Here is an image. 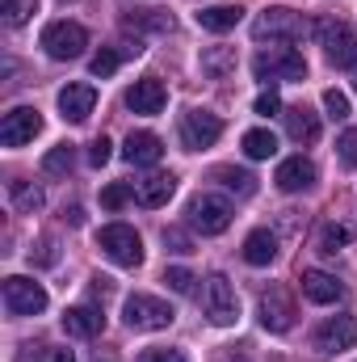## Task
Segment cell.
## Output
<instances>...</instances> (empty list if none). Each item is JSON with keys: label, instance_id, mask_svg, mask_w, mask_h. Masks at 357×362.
Instances as JSON below:
<instances>
[{"label": "cell", "instance_id": "cell-36", "mask_svg": "<svg viewBox=\"0 0 357 362\" xmlns=\"http://www.w3.org/2000/svg\"><path fill=\"white\" fill-rule=\"evenodd\" d=\"M164 282H169L177 295H189V291H193V274L185 270V266H173V270L164 274Z\"/></svg>", "mask_w": 357, "mask_h": 362}, {"label": "cell", "instance_id": "cell-24", "mask_svg": "<svg viewBox=\"0 0 357 362\" xmlns=\"http://www.w3.org/2000/svg\"><path fill=\"white\" fill-rule=\"evenodd\" d=\"M76 169V148L72 144H55L47 156H42V173L47 177H68Z\"/></svg>", "mask_w": 357, "mask_h": 362}, {"label": "cell", "instance_id": "cell-15", "mask_svg": "<svg viewBox=\"0 0 357 362\" xmlns=\"http://www.w3.org/2000/svg\"><path fill=\"white\" fill-rule=\"evenodd\" d=\"M261 325H265L269 333H286L290 325H294V303L286 299V291H269L261 295Z\"/></svg>", "mask_w": 357, "mask_h": 362}, {"label": "cell", "instance_id": "cell-17", "mask_svg": "<svg viewBox=\"0 0 357 362\" xmlns=\"http://www.w3.org/2000/svg\"><path fill=\"white\" fill-rule=\"evenodd\" d=\"M63 329H68V337H97L105 329V316L92 303H76V308L63 312Z\"/></svg>", "mask_w": 357, "mask_h": 362}, {"label": "cell", "instance_id": "cell-34", "mask_svg": "<svg viewBox=\"0 0 357 362\" xmlns=\"http://www.w3.org/2000/svg\"><path fill=\"white\" fill-rule=\"evenodd\" d=\"M231 64H236V59H231V51H214V55H202V72H210V76H223Z\"/></svg>", "mask_w": 357, "mask_h": 362}, {"label": "cell", "instance_id": "cell-42", "mask_svg": "<svg viewBox=\"0 0 357 362\" xmlns=\"http://www.w3.org/2000/svg\"><path fill=\"white\" fill-rule=\"evenodd\" d=\"M63 215H68V223H72V228H80V223H85V211H80V206H68Z\"/></svg>", "mask_w": 357, "mask_h": 362}, {"label": "cell", "instance_id": "cell-1", "mask_svg": "<svg viewBox=\"0 0 357 362\" xmlns=\"http://www.w3.org/2000/svg\"><path fill=\"white\" fill-rule=\"evenodd\" d=\"M315 38H320L332 68H357V30L349 21L324 17V21H315Z\"/></svg>", "mask_w": 357, "mask_h": 362}, {"label": "cell", "instance_id": "cell-16", "mask_svg": "<svg viewBox=\"0 0 357 362\" xmlns=\"http://www.w3.org/2000/svg\"><path fill=\"white\" fill-rule=\"evenodd\" d=\"M122 156H126V165H156L164 156V144L152 131H131V139L122 144Z\"/></svg>", "mask_w": 357, "mask_h": 362}, {"label": "cell", "instance_id": "cell-33", "mask_svg": "<svg viewBox=\"0 0 357 362\" xmlns=\"http://www.w3.org/2000/svg\"><path fill=\"white\" fill-rule=\"evenodd\" d=\"M337 156H341L349 169H357V127H349V131L337 139Z\"/></svg>", "mask_w": 357, "mask_h": 362}, {"label": "cell", "instance_id": "cell-19", "mask_svg": "<svg viewBox=\"0 0 357 362\" xmlns=\"http://www.w3.org/2000/svg\"><path fill=\"white\" fill-rule=\"evenodd\" d=\"M303 295H307L311 303H337V299L345 295V286L324 270H303Z\"/></svg>", "mask_w": 357, "mask_h": 362}, {"label": "cell", "instance_id": "cell-13", "mask_svg": "<svg viewBox=\"0 0 357 362\" xmlns=\"http://www.w3.org/2000/svg\"><path fill=\"white\" fill-rule=\"evenodd\" d=\"M164 101H169V93H164V85L156 76H143V81H135L126 89V110L131 114H160Z\"/></svg>", "mask_w": 357, "mask_h": 362}, {"label": "cell", "instance_id": "cell-8", "mask_svg": "<svg viewBox=\"0 0 357 362\" xmlns=\"http://www.w3.org/2000/svg\"><path fill=\"white\" fill-rule=\"evenodd\" d=\"M202 303H206L210 325H219V329H227V325L240 320V299H236L227 274H210V278H206V286H202Z\"/></svg>", "mask_w": 357, "mask_h": 362}, {"label": "cell", "instance_id": "cell-12", "mask_svg": "<svg viewBox=\"0 0 357 362\" xmlns=\"http://www.w3.org/2000/svg\"><path fill=\"white\" fill-rule=\"evenodd\" d=\"M357 346V316H328L320 329H315V350L324 354H341Z\"/></svg>", "mask_w": 357, "mask_h": 362}, {"label": "cell", "instance_id": "cell-2", "mask_svg": "<svg viewBox=\"0 0 357 362\" xmlns=\"http://www.w3.org/2000/svg\"><path fill=\"white\" fill-rule=\"evenodd\" d=\"M97 249H101L114 266H122V270L143 266V240H139V232L126 228V223H109V228H101V232H97Z\"/></svg>", "mask_w": 357, "mask_h": 362}, {"label": "cell", "instance_id": "cell-40", "mask_svg": "<svg viewBox=\"0 0 357 362\" xmlns=\"http://www.w3.org/2000/svg\"><path fill=\"white\" fill-rule=\"evenodd\" d=\"M139 362H185V354L181 350H143Z\"/></svg>", "mask_w": 357, "mask_h": 362}, {"label": "cell", "instance_id": "cell-28", "mask_svg": "<svg viewBox=\"0 0 357 362\" xmlns=\"http://www.w3.org/2000/svg\"><path fill=\"white\" fill-rule=\"evenodd\" d=\"M0 13H4V25H25L38 13V0H0Z\"/></svg>", "mask_w": 357, "mask_h": 362}, {"label": "cell", "instance_id": "cell-27", "mask_svg": "<svg viewBox=\"0 0 357 362\" xmlns=\"http://www.w3.org/2000/svg\"><path fill=\"white\" fill-rule=\"evenodd\" d=\"M214 181H223V185H227V189H236L240 198H253V194H257V177H253V173H244V169H231V165L214 169Z\"/></svg>", "mask_w": 357, "mask_h": 362}, {"label": "cell", "instance_id": "cell-35", "mask_svg": "<svg viewBox=\"0 0 357 362\" xmlns=\"http://www.w3.org/2000/svg\"><path fill=\"white\" fill-rule=\"evenodd\" d=\"M109 156H114V144L101 135V139H92L89 144V165L92 169H101V165H109Z\"/></svg>", "mask_w": 357, "mask_h": 362}, {"label": "cell", "instance_id": "cell-43", "mask_svg": "<svg viewBox=\"0 0 357 362\" xmlns=\"http://www.w3.org/2000/svg\"><path fill=\"white\" fill-rule=\"evenodd\" d=\"M92 362H101V354H97V358H92ZM105 362H114V358H109V354H105Z\"/></svg>", "mask_w": 357, "mask_h": 362}, {"label": "cell", "instance_id": "cell-18", "mask_svg": "<svg viewBox=\"0 0 357 362\" xmlns=\"http://www.w3.org/2000/svg\"><path fill=\"white\" fill-rule=\"evenodd\" d=\"M273 181H277V189H286V194L307 189V185L315 181V165H311L307 156H290V160H282V165H277Z\"/></svg>", "mask_w": 357, "mask_h": 362}, {"label": "cell", "instance_id": "cell-41", "mask_svg": "<svg viewBox=\"0 0 357 362\" xmlns=\"http://www.w3.org/2000/svg\"><path fill=\"white\" fill-rule=\"evenodd\" d=\"M38 362H76V354H72L68 346H51V350H42Z\"/></svg>", "mask_w": 357, "mask_h": 362}, {"label": "cell", "instance_id": "cell-20", "mask_svg": "<svg viewBox=\"0 0 357 362\" xmlns=\"http://www.w3.org/2000/svg\"><path fill=\"white\" fill-rule=\"evenodd\" d=\"M240 17H244L240 4H206V8L198 13V25L210 30V34H227V30L240 25Z\"/></svg>", "mask_w": 357, "mask_h": 362}, {"label": "cell", "instance_id": "cell-10", "mask_svg": "<svg viewBox=\"0 0 357 362\" xmlns=\"http://www.w3.org/2000/svg\"><path fill=\"white\" fill-rule=\"evenodd\" d=\"M223 135V118L210 114V110H185L181 114V144L189 152H202V148H214Z\"/></svg>", "mask_w": 357, "mask_h": 362}, {"label": "cell", "instance_id": "cell-21", "mask_svg": "<svg viewBox=\"0 0 357 362\" xmlns=\"http://www.w3.org/2000/svg\"><path fill=\"white\" fill-rule=\"evenodd\" d=\"M286 135L294 144H315L320 139V118L307 105H294V110H286Z\"/></svg>", "mask_w": 357, "mask_h": 362}, {"label": "cell", "instance_id": "cell-30", "mask_svg": "<svg viewBox=\"0 0 357 362\" xmlns=\"http://www.w3.org/2000/svg\"><path fill=\"white\" fill-rule=\"evenodd\" d=\"M118 64H122V55H118V51H109V47H101V51L89 59V72L105 81V76H114V72H118Z\"/></svg>", "mask_w": 357, "mask_h": 362}, {"label": "cell", "instance_id": "cell-26", "mask_svg": "<svg viewBox=\"0 0 357 362\" xmlns=\"http://www.w3.org/2000/svg\"><path fill=\"white\" fill-rule=\"evenodd\" d=\"M8 198H13V206H17L21 215H34V211L42 206V189L30 185V181H8Z\"/></svg>", "mask_w": 357, "mask_h": 362}, {"label": "cell", "instance_id": "cell-6", "mask_svg": "<svg viewBox=\"0 0 357 362\" xmlns=\"http://www.w3.org/2000/svg\"><path fill=\"white\" fill-rule=\"evenodd\" d=\"M253 72H257V81H303L307 59L294 47H273V51H261L253 59Z\"/></svg>", "mask_w": 357, "mask_h": 362}, {"label": "cell", "instance_id": "cell-11", "mask_svg": "<svg viewBox=\"0 0 357 362\" xmlns=\"http://www.w3.org/2000/svg\"><path fill=\"white\" fill-rule=\"evenodd\" d=\"M38 131H42V114H38L34 105H17V110H8L4 122H0V144H4V148H25V144H34Z\"/></svg>", "mask_w": 357, "mask_h": 362}, {"label": "cell", "instance_id": "cell-7", "mask_svg": "<svg viewBox=\"0 0 357 362\" xmlns=\"http://www.w3.org/2000/svg\"><path fill=\"white\" fill-rule=\"evenodd\" d=\"M85 47H89V30L85 25H76V21H51L47 30H42V51L51 55V59H80L85 55Z\"/></svg>", "mask_w": 357, "mask_h": 362}, {"label": "cell", "instance_id": "cell-5", "mask_svg": "<svg viewBox=\"0 0 357 362\" xmlns=\"http://www.w3.org/2000/svg\"><path fill=\"white\" fill-rule=\"evenodd\" d=\"M185 215H189V228H193V232L219 236V232L231 228V215H236V211H231V202L219 198V194H198V198H189Z\"/></svg>", "mask_w": 357, "mask_h": 362}, {"label": "cell", "instance_id": "cell-3", "mask_svg": "<svg viewBox=\"0 0 357 362\" xmlns=\"http://www.w3.org/2000/svg\"><path fill=\"white\" fill-rule=\"evenodd\" d=\"M122 320H126V329H135V333H160V329H169V325L177 320V312H173L164 299H156V295H131V299L122 303Z\"/></svg>", "mask_w": 357, "mask_h": 362}, {"label": "cell", "instance_id": "cell-32", "mask_svg": "<svg viewBox=\"0 0 357 362\" xmlns=\"http://www.w3.org/2000/svg\"><path fill=\"white\" fill-rule=\"evenodd\" d=\"M324 110H328V118L341 122V118H349V97H345L341 89H328L324 93Z\"/></svg>", "mask_w": 357, "mask_h": 362}, {"label": "cell", "instance_id": "cell-44", "mask_svg": "<svg viewBox=\"0 0 357 362\" xmlns=\"http://www.w3.org/2000/svg\"><path fill=\"white\" fill-rule=\"evenodd\" d=\"M353 85H357V81H353Z\"/></svg>", "mask_w": 357, "mask_h": 362}, {"label": "cell", "instance_id": "cell-22", "mask_svg": "<svg viewBox=\"0 0 357 362\" xmlns=\"http://www.w3.org/2000/svg\"><path fill=\"white\" fill-rule=\"evenodd\" d=\"M177 194V177L173 173H152L147 181H139V202L143 206H169V198Z\"/></svg>", "mask_w": 357, "mask_h": 362}, {"label": "cell", "instance_id": "cell-37", "mask_svg": "<svg viewBox=\"0 0 357 362\" xmlns=\"http://www.w3.org/2000/svg\"><path fill=\"white\" fill-rule=\"evenodd\" d=\"M30 262H34V266H55V262H59L55 240H38V249H30Z\"/></svg>", "mask_w": 357, "mask_h": 362}, {"label": "cell", "instance_id": "cell-14", "mask_svg": "<svg viewBox=\"0 0 357 362\" xmlns=\"http://www.w3.org/2000/svg\"><path fill=\"white\" fill-rule=\"evenodd\" d=\"M92 105H97V89L92 85H63L59 89V114L68 118V122H89Z\"/></svg>", "mask_w": 357, "mask_h": 362}, {"label": "cell", "instance_id": "cell-31", "mask_svg": "<svg viewBox=\"0 0 357 362\" xmlns=\"http://www.w3.org/2000/svg\"><path fill=\"white\" fill-rule=\"evenodd\" d=\"M131 194H135V189H131L126 181H114V185L101 189V206H105V211H122V206L131 202Z\"/></svg>", "mask_w": 357, "mask_h": 362}, {"label": "cell", "instance_id": "cell-23", "mask_svg": "<svg viewBox=\"0 0 357 362\" xmlns=\"http://www.w3.org/2000/svg\"><path fill=\"white\" fill-rule=\"evenodd\" d=\"M273 257H277V236H273L269 228L248 232V240H244V262H248V266H269Z\"/></svg>", "mask_w": 357, "mask_h": 362}, {"label": "cell", "instance_id": "cell-29", "mask_svg": "<svg viewBox=\"0 0 357 362\" xmlns=\"http://www.w3.org/2000/svg\"><path fill=\"white\" fill-rule=\"evenodd\" d=\"M345 245H349V228H345V223H328V228L320 232V253H324V257L341 253Z\"/></svg>", "mask_w": 357, "mask_h": 362}, {"label": "cell", "instance_id": "cell-9", "mask_svg": "<svg viewBox=\"0 0 357 362\" xmlns=\"http://www.w3.org/2000/svg\"><path fill=\"white\" fill-rule=\"evenodd\" d=\"M4 308H8V316H38V312H47L42 282H34L25 274H8L4 278Z\"/></svg>", "mask_w": 357, "mask_h": 362}, {"label": "cell", "instance_id": "cell-39", "mask_svg": "<svg viewBox=\"0 0 357 362\" xmlns=\"http://www.w3.org/2000/svg\"><path fill=\"white\" fill-rule=\"evenodd\" d=\"M253 110H257L261 118H269V114H277V110H282V97H277V89H265L261 97H257V105H253Z\"/></svg>", "mask_w": 357, "mask_h": 362}, {"label": "cell", "instance_id": "cell-25", "mask_svg": "<svg viewBox=\"0 0 357 362\" xmlns=\"http://www.w3.org/2000/svg\"><path fill=\"white\" fill-rule=\"evenodd\" d=\"M244 156L248 160H269L273 152H277V135L273 131H265V127H257V131H244Z\"/></svg>", "mask_w": 357, "mask_h": 362}, {"label": "cell", "instance_id": "cell-4", "mask_svg": "<svg viewBox=\"0 0 357 362\" xmlns=\"http://www.w3.org/2000/svg\"><path fill=\"white\" fill-rule=\"evenodd\" d=\"M307 34V21L294 13V8H265L257 21H253V38L257 42H277V47H290Z\"/></svg>", "mask_w": 357, "mask_h": 362}, {"label": "cell", "instance_id": "cell-38", "mask_svg": "<svg viewBox=\"0 0 357 362\" xmlns=\"http://www.w3.org/2000/svg\"><path fill=\"white\" fill-rule=\"evenodd\" d=\"M164 245H169L173 253H193V240H189L181 228H164Z\"/></svg>", "mask_w": 357, "mask_h": 362}]
</instances>
